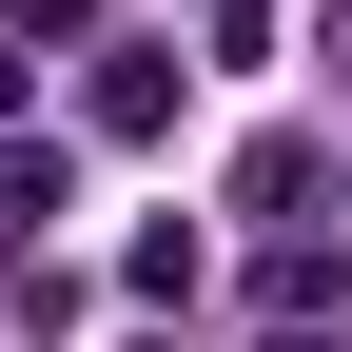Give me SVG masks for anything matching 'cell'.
I'll return each mask as SVG.
<instances>
[{"label":"cell","mask_w":352,"mask_h":352,"mask_svg":"<svg viewBox=\"0 0 352 352\" xmlns=\"http://www.w3.org/2000/svg\"><path fill=\"white\" fill-rule=\"evenodd\" d=\"M39 215H59V157H39V138H0V254H20Z\"/></svg>","instance_id":"cell-3"},{"label":"cell","mask_w":352,"mask_h":352,"mask_svg":"<svg viewBox=\"0 0 352 352\" xmlns=\"http://www.w3.org/2000/svg\"><path fill=\"white\" fill-rule=\"evenodd\" d=\"M176 118V39H98V138H157Z\"/></svg>","instance_id":"cell-1"},{"label":"cell","mask_w":352,"mask_h":352,"mask_svg":"<svg viewBox=\"0 0 352 352\" xmlns=\"http://www.w3.org/2000/svg\"><path fill=\"white\" fill-rule=\"evenodd\" d=\"M235 215H314V138H254L235 157Z\"/></svg>","instance_id":"cell-2"},{"label":"cell","mask_w":352,"mask_h":352,"mask_svg":"<svg viewBox=\"0 0 352 352\" xmlns=\"http://www.w3.org/2000/svg\"><path fill=\"white\" fill-rule=\"evenodd\" d=\"M0 118H20V59H0Z\"/></svg>","instance_id":"cell-4"}]
</instances>
